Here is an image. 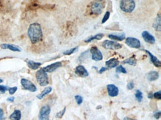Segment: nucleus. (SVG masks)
Returning <instances> with one entry per match:
<instances>
[{
	"mask_svg": "<svg viewBox=\"0 0 161 120\" xmlns=\"http://www.w3.org/2000/svg\"><path fill=\"white\" fill-rule=\"evenodd\" d=\"M102 45L104 48L110 49V50H118L123 47V45L120 43L116 42L114 41H110V40H105L104 42H103Z\"/></svg>",
	"mask_w": 161,
	"mask_h": 120,
	"instance_id": "nucleus-4",
	"label": "nucleus"
},
{
	"mask_svg": "<svg viewBox=\"0 0 161 120\" xmlns=\"http://www.w3.org/2000/svg\"><path fill=\"white\" fill-rule=\"evenodd\" d=\"M160 15L158 16V17L156 18L155 21H154V29L156 30V31H160L161 30V25H160Z\"/></svg>",
	"mask_w": 161,
	"mask_h": 120,
	"instance_id": "nucleus-23",
	"label": "nucleus"
},
{
	"mask_svg": "<svg viewBox=\"0 0 161 120\" xmlns=\"http://www.w3.org/2000/svg\"><path fill=\"white\" fill-rule=\"evenodd\" d=\"M77 50H78V47L73 48L70 49V50H66V51H65L64 53H63V54L64 55H71V54H73V53H74L75 51H76Z\"/></svg>",
	"mask_w": 161,
	"mask_h": 120,
	"instance_id": "nucleus-26",
	"label": "nucleus"
},
{
	"mask_svg": "<svg viewBox=\"0 0 161 120\" xmlns=\"http://www.w3.org/2000/svg\"><path fill=\"white\" fill-rule=\"evenodd\" d=\"M123 64H128L129 65L135 66L137 64V60L134 57H130L129 59H126L125 61H123Z\"/></svg>",
	"mask_w": 161,
	"mask_h": 120,
	"instance_id": "nucleus-24",
	"label": "nucleus"
},
{
	"mask_svg": "<svg viewBox=\"0 0 161 120\" xmlns=\"http://www.w3.org/2000/svg\"><path fill=\"white\" fill-rule=\"evenodd\" d=\"M120 7L125 13H132L135 8V1L134 0H121Z\"/></svg>",
	"mask_w": 161,
	"mask_h": 120,
	"instance_id": "nucleus-3",
	"label": "nucleus"
},
{
	"mask_svg": "<svg viewBox=\"0 0 161 120\" xmlns=\"http://www.w3.org/2000/svg\"><path fill=\"white\" fill-rule=\"evenodd\" d=\"M126 44L129 47L132 48H140L141 46L140 42L139 40L134 37H128L126 40Z\"/></svg>",
	"mask_w": 161,
	"mask_h": 120,
	"instance_id": "nucleus-8",
	"label": "nucleus"
},
{
	"mask_svg": "<svg viewBox=\"0 0 161 120\" xmlns=\"http://www.w3.org/2000/svg\"><path fill=\"white\" fill-rule=\"evenodd\" d=\"M22 117V113L19 110H15L11 115L10 116V120H20Z\"/></svg>",
	"mask_w": 161,
	"mask_h": 120,
	"instance_id": "nucleus-20",
	"label": "nucleus"
},
{
	"mask_svg": "<svg viewBox=\"0 0 161 120\" xmlns=\"http://www.w3.org/2000/svg\"><path fill=\"white\" fill-rule=\"evenodd\" d=\"M108 37L110 39L113 40H115V41H123L126 39V36L124 34H109Z\"/></svg>",
	"mask_w": 161,
	"mask_h": 120,
	"instance_id": "nucleus-19",
	"label": "nucleus"
},
{
	"mask_svg": "<svg viewBox=\"0 0 161 120\" xmlns=\"http://www.w3.org/2000/svg\"><path fill=\"white\" fill-rule=\"evenodd\" d=\"M75 100H76V103H77V105H81L82 103V101H83V99H82V97H81V96L79 95H76L74 97Z\"/></svg>",
	"mask_w": 161,
	"mask_h": 120,
	"instance_id": "nucleus-28",
	"label": "nucleus"
},
{
	"mask_svg": "<svg viewBox=\"0 0 161 120\" xmlns=\"http://www.w3.org/2000/svg\"><path fill=\"white\" fill-rule=\"evenodd\" d=\"M51 113V108L49 105H45L40 109L39 113V120H49V115Z\"/></svg>",
	"mask_w": 161,
	"mask_h": 120,
	"instance_id": "nucleus-6",
	"label": "nucleus"
},
{
	"mask_svg": "<svg viewBox=\"0 0 161 120\" xmlns=\"http://www.w3.org/2000/svg\"><path fill=\"white\" fill-rule=\"evenodd\" d=\"M135 98L139 102H140L143 100V93L140 90H137L135 93Z\"/></svg>",
	"mask_w": 161,
	"mask_h": 120,
	"instance_id": "nucleus-25",
	"label": "nucleus"
},
{
	"mask_svg": "<svg viewBox=\"0 0 161 120\" xmlns=\"http://www.w3.org/2000/svg\"><path fill=\"white\" fill-rule=\"evenodd\" d=\"M37 82H39L40 86H46L49 84V79L48 73L43 70V68H40L36 73Z\"/></svg>",
	"mask_w": 161,
	"mask_h": 120,
	"instance_id": "nucleus-2",
	"label": "nucleus"
},
{
	"mask_svg": "<svg viewBox=\"0 0 161 120\" xmlns=\"http://www.w3.org/2000/svg\"><path fill=\"white\" fill-rule=\"evenodd\" d=\"M143 50L146 52V53H148V55L149 56V57H150V59H151V61L152 62V64H154L155 67H160L161 62H160V60L157 59L156 56H154V55H153L152 53H151V52L149 51V50Z\"/></svg>",
	"mask_w": 161,
	"mask_h": 120,
	"instance_id": "nucleus-15",
	"label": "nucleus"
},
{
	"mask_svg": "<svg viewBox=\"0 0 161 120\" xmlns=\"http://www.w3.org/2000/svg\"><path fill=\"white\" fill-rule=\"evenodd\" d=\"M62 66V62L61 61H57V62L53 63L51 64H49V65L46 66V67H43V70L46 73H52L54 70H57V68L60 67Z\"/></svg>",
	"mask_w": 161,
	"mask_h": 120,
	"instance_id": "nucleus-10",
	"label": "nucleus"
},
{
	"mask_svg": "<svg viewBox=\"0 0 161 120\" xmlns=\"http://www.w3.org/2000/svg\"><path fill=\"white\" fill-rule=\"evenodd\" d=\"M21 85H22V88L24 89L31 91V92H35L37 90L36 85L32 82H31V81L27 79H21Z\"/></svg>",
	"mask_w": 161,
	"mask_h": 120,
	"instance_id": "nucleus-5",
	"label": "nucleus"
},
{
	"mask_svg": "<svg viewBox=\"0 0 161 120\" xmlns=\"http://www.w3.org/2000/svg\"><path fill=\"white\" fill-rule=\"evenodd\" d=\"M3 82V80H2V79H0V83H1V82Z\"/></svg>",
	"mask_w": 161,
	"mask_h": 120,
	"instance_id": "nucleus-41",
	"label": "nucleus"
},
{
	"mask_svg": "<svg viewBox=\"0 0 161 120\" xmlns=\"http://www.w3.org/2000/svg\"><path fill=\"white\" fill-rule=\"evenodd\" d=\"M28 35L32 44L40 42L43 38V33L41 25L39 23H32L28 30Z\"/></svg>",
	"mask_w": 161,
	"mask_h": 120,
	"instance_id": "nucleus-1",
	"label": "nucleus"
},
{
	"mask_svg": "<svg viewBox=\"0 0 161 120\" xmlns=\"http://www.w3.org/2000/svg\"><path fill=\"white\" fill-rule=\"evenodd\" d=\"M116 71H117V73H127L126 68H125L124 67H123L122 65H120V66L118 65L117 67H116Z\"/></svg>",
	"mask_w": 161,
	"mask_h": 120,
	"instance_id": "nucleus-27",
	"label": "nucleus"
},
{
	"mask_svg": "<svg viewBox=\"0 0 161 120\" xmlns=\"http://www.w3.org/2000/svg\"><path fill=\"white\" fill-rule=\"evenodd\" d=\"M103 4H101L100 1H94V2L92 3V4H91V12H92L93 13H94V14H100V13H102V11H103Z\"/></svg>",
	"mask_w": 161,
	"mask_h": 120,
	"instance_id": "nucleus-9",
	"label": "nucleus"
},
{
	"mask_svg": "<svg viewBox=\"0 0 161 120\" xmlns=\"http://www.w3.org/2000/svg\"><path fill=\"white\" fill-rule=\"evenodd\" d=\"M123 120H135V119H132L129 117H125L124 119H123Z\"/></svg>",
	"mask_w": 161,
	"mask_h": 120,
	"instance_id": "nucleus-40",
	"label": "nucleus"
},
{
	"mask_svg": "<svg viewBox=\"0 0 161 120\" xmlns=\"http://www.w3.org/2000/svg\"><path fill=\"white\" fill-rule=\"evenodd\" d=\"M99 1H103V0H99Z\"/></svg>",
	"mask_w": 161,
	"mask_h": 120,
	"instance_id": "nucleus-42",
	"label": "nucleus"
},
{
	"mask_svg": "<svg viewBox=\"0 0 161 120\" xmlns=\"http://www.w3.org/2000/svg\"><path fill=\"white\" fill-rule=\"evenodd\" d=\"M90 52H91V58H92L93 60H94V61H96L103 60V54H102L101 51H100L96 46L91 47V49H90Z\"/></svg>",
	"mask_w": 161,
	"mask_h": 120,
	"instance_id": "nucleus-7",
	"label": "nucleus"
},
{
	"mask_svg": "<svg viewBox=\"0 0 161 120\" xmlns=\"http://www.w3.org/2000/svg\"><path fill=\"white\" fill-rule=\"evenodd\" d=\"M107 91L108 95L111 97H115L119 94L118 88L112 84H109L107 85Z\"/></svg>",
	"mask_w": 161,
	"mask_h": 120,
	"instance_id": "nucleus-11",
	"label": "nucleus"
},
{
	"mask_svg": "<svg viewBox=\"0 0 161 120\" xmlns=\"http://www.w3.org/2000/svg\"><path fill=\"white\" fill-rule=\"evenodd\" d=\"M51 91H52L51 87H48V88H45V90H43V91L41 93V94H39V95H37V97L39 99V100H42V99H43V97H45V96H46V95H48L49 94H50V93L51 92Z\"/></svg>",
	"mask_w": 161,
	"mask_h": 120,
	"instance_id": "nucleus-22",
	"label": "nucleus"
},
{
	"mask_svg": "<svg viewBox=\"0 0 161 120\" xmlns=\"http://www.w3.org/2000/svg\"><path fill=\"white\" fill-rule=\"evenodd\" d=\"M108 67H101V69H100V70H99V73H104L105 71H106V70H108Z\"/></svg>",
	"mask_w": 161,
	"mask_h": 120,
	"instance_id": "nucleus-37",
	"label": "nucleus"
},
{
	"mask_svg": "<svg viewBox=\"0 0 161 120\" xmlns=\"http://www.w3.org/2000/svg\"><path fill=\"white\" fill-rule=\"evenodd\" d=\"M149 99H152L153 98V94H152V93H150V94H149Z\"/></svg>",
	"mask_w": 161,
	"mask_h": 120,
	"instance_id": "nucleus-39",
	"label": "nucleus"
},
{
	"mask_svg": "<svg viewBox=\"0 0 161 120\" xmlns=\"http://www.w3.org/2000/svg\"><path fill=\"white\" fill-rule=\"evenodd\" d=\"M75 73L76 74H77L78 76H80V77H87L88 76V72L86 69L85 68V67L82 65H78L77 67L75 68Z\"/></svg>",
	"mask_w": 161,
	"mask_h": 120,
	"instance_id": "nucleus-13",
	"label": "nucleus"
},
{
	"mask_svg": "<svg viewBox=\"0 0 161 120\" xmlns=\"http://www.w3.org/2000/svg\"><path fill=\"white\" fill-rule=\"evenodd\" d=\"M109 17H110V12L107 11L106 13V14L104 15V16H103V20H102V24H104L105 22H107V20L109 19Z\"/></svg>",
	"mask_w": 161,
	"mask_h": 120,
	"instance_id": "nucleus-29",
	"label": "nucleus"
},
{
	"mask_svg": "<svg viewBox=\"0 0 161 120\" xmlns=\"http://www.w3.org/2000/svg\"><path fill=\"white\" fill-rule=\"evenodd\" d=\"M103 37H104V34H96L95 36L90 37L89 38L87 39V40H85V42L87 43H89V42H91L94 41V40H100Z\"/></svg>",
	"mask_w": 161,
	"mask_h": 120,
	"instance_id": "nucleus-21",
	"label": "nucleus"
},
{
	"mask_svg": "<svg viewBox=\"0 0 161 120\" xmlns=\"http://www.w3.org/2000/svg\"><path fill=\"white\" fill-rule=\"evenodd\" d=\"M153 97H154V98L157 99V100H161V91H157V92L154 93V94H153Z\"/></svg>",
	"mask_w": 161,
	"mask_h": 120,
	"instance_id": "nucleus-33",
	"label": "nucleus"
},
{
	"mask_svg": "<svg viewBox=\"0 0 161 120\" xmlns=\"http://www.w3.org/2000/svg\"><path fill=\"white\" fill-rule=\"evenodd\" d=\"M0 120H4V111L1 108H0Z\"/></svg>",
	"mask_w": 161,
	"mask_h": 120,
	"instance_id": "nucleus-36",
	"label": "nucleus"
},
{
	"mask_svg": "<svg viewBox=\"0 0 161 120\" xmlns=\"http://www.w3.org/2000/svg\"><path fill=\"white\" fill-rule=\"evenodd\" d=\"M7 91H9V94L10 95H13V94L16 93V91H17V87H13V88H9Z\"/></svg>",
	"mask_w": 161,
	"mask_h": 120,
	"instance_id": "nucleus-31",
	"label": "nucleus"
},
{
	"mask_svg": "<svg viewBox=\"0 0 161 120\" xmlns=\"http://www.w3.org/2000/svg\"><path fill=\"white\" fill-rule=\"evenodd\" d=\"M14 100H15L14 97H9V98H7V101L10 102H13L14 101Z\"/></svg>",
	"mask_w": 161,
	"mask_h": 120,
	"instance_id": "nucleus-38",
	"label": "nucleus"
},
{
	"mask_svg": "<svg viewBox=\"0 0 161 120\" xmlns=\"http://www.w3.org/2000/svg\"><path fill=\"white\" fill-rule=\"evenodd\" d=\"M160 111H156V112H154V118H155L156 119H159L160 118Z\"/></svg>",
	"mask_w": 161,
	"mask_h": 120,
	"instance_id": "nucleus-35",
	"label": "nucleus"
},
{
	"mask_svg": "<svg viewBox=\"0 0 161 120\" xmlns=\"http://www.w3.org/2000/svg\"><path fill=\"white\" fill-rule=\"evenodd\" d=\"M119 63H120V61L117 59L112 58V59H108V61H106V65L107 66L108 68H114L119 65Z\"/></svg>",
	"mask_w": 161,
	"mask_h": 120,
	"instance_id": "nucleus-16",
	"label": "nucleus"
},
{
	"mask_svg": "<svg viewBox=\"0 0 161 120\" xmlns=\"http://www.w3.org/2000/svg\"><path fill=\"white\" fill-rule=\"evenodd\" d=\"M147 79H148L149 81L150 82H153V81H155L158 79L159 74L157 71H150L147 73L146 75Z\"/></svg>",
	"mask_w": 161,
	"mask_h": 120,
	"instance_id": "nucleus-18",
	"label": "nucleus"
},
{
	"mask_svg": "<svg viewBox=\"0 0 161 120\" xmlns=\"http://www.w3.org/2000/svg\"><path fill=\"white\" fill-rule=\"evenodd\" d=\"M0 48L1 49H8V50H12V51L15 52H20L21 48L19 46L14 45H10V44H1L0 45Z\"/></svg>",
	"mask_w": 161,
	"mask_h": 120,
	"instance_id": "nucleus-14",
	"label": "nucleus"
},
{
	"mask_svg": "<svg viewBox=\"0 0 161 120\" xmlns=\"http://www.w3.org/2000/svg\"><path fill=\"white\" fill-rule=\"evenodd\" d=\"M142 37L144 40V41L146 42L149 44H154L155 43V39L154 37L150 34L149 32L146 31H144L142 33Z\"/></svg>",
	"mask_w": 161,
	"mask_h": 120,
	"instance_id": "nucleus-12",
	"label": "nucleus"
},
{
	"mask_svg": "<svg viewBox=\"0 0 161 120\" xmlns=\"http://www.w3.org/2000/svg\"><path fill=\"white\" fill-rule=\"evenodd\" d=\"M27 64H28V67L31 70H37L40 66L42 65V63L40 62H36V61H32V60H26Z\"/></svg>",
	"mask_w": 161,
	"mask_h": 120,
	"instance_id": "nucleus-17",
	"label": "nucleus"
},
{
	"mask_svg": "<svg viewBox=\"0 0 161 120\" xmlns=\"http://www.w3.org/2000/svg\"><path fill=\"white\" fill-rule=\"evenodd\" d=\"M134 87H135V84H134V82H132V81H131V82H129V83L127 84L128 90H132L134 88Z\"/></svg>",
	"mask_w": 161,
	"mask_h": 120,
	"instance_id": "nucleus-34",
	"label": "nucleus"
},
{
	"mask_svg": "<svg viewBox=\"0 0 161 120\" xmlns=\"http://www.w3.org/2000/svg\"><path fill=\"white\" fill-rule=\"evenodd\" d=\"M65 110H66V108H64L62 110H61V111L57 113L56 116H57V118H60H60H62L63 116V115H64V113H65Z\"/></svg>",
	"mask_w": 161,
	"mask_h": 120,
	"instance_id": "nucleus-30",
	"label": "nucleus"
},
{
	"mask_svg": "<svg viewBox=\"0 0 161 120\" xmlns=\"http://www.w3.org/2000/svg\"><path fill=\"white\" fill-rule=\"evenodd\" d=\"M7 90H8L7 87L4 86V85H0V94H4Z\"/></svg>",
	"mask_w": 161,
	"mask_h": 120,
	"instance_id": "nucleus-32",
	"label": "nucleus"
}]
</instances>
